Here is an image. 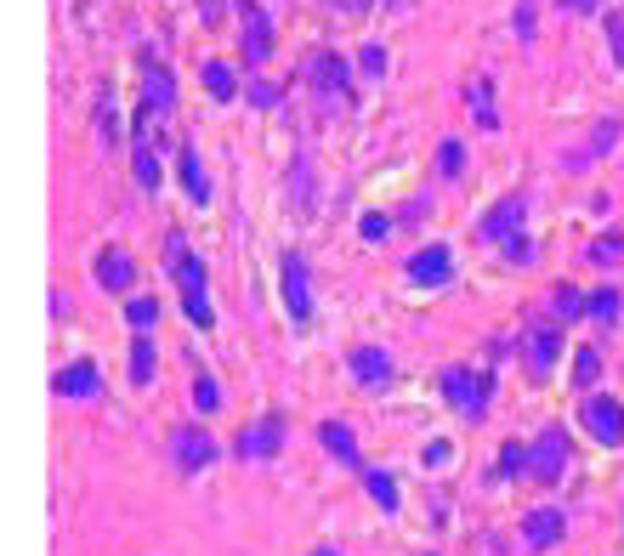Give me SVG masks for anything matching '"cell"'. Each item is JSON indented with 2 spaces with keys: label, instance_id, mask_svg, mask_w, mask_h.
Listing matches in <instances>:
<instances>
[{
  "label": "cell",
  "instance_id": "13",
  "mask_svg": "<svg viewBox=\"0 0 624 556\" xmlns=\"http://www.w3.org/2000/svg\"><path fill=\"white\" fill-rule=\"evenodd\" d=\"M522 539H528V551H545V545H556V539H562V511H551V505L528 511V522H522Z\"/></svg>",
  "mask_w": 624,
  "mask_h": 556
},
{
  "label": "cell",
  "instance_id": "36",
  "mask_svg": "<svg viewBox=\"0 0 624 556\" xmlns=\"http://www.w3.org/2000/svg\"><path fill=\"white\" fill-rule=\"evenodd\" d=\"M517 471H528V449H522V443H505L500 449V477H517Z\"/></svg>",
  "mask_w": 624,
  "mask_h": 556
},
{
  "label": "cell",
  "instance_id": "30",
  "mask_svg": "<svg viewBox=\"0 0 624 556\" xmlns=\"http://www.w3.org/2000/svg\"><path fill=\"white\" fill-rule=\"evenodd\" d=\"M131 165H137V182H142V188H159V159H154V148H148V142H137Z\"/></svg>",
  "mask_w": 624,
  "mask_h": 556
},
{
  "label": "cell",
  "instance_id": "23",
  "mask_svg": "<svg viewBox=\"0 0 624 556\" xmlns=\"http://www.w3.org/2000/svg\"><path fill=\"white\" fill-rule=\"evenodd\" d=\"M613 142H619V120H602V125H596V131H590V148H579V154H573L568 165H573V171H579V165H590V159L602 154V148H613Z\"/></svg>",
  "mask_w": 624,
  "mask_h": 556
},
{
  "label": "cell",
  "instance_id": "12",
  "mask_svg": "<svg viewBox=\"0 0 624 556\" xmlns=\"http://www.w3.org/2000/svg\"><path fill=\"white\" fill-rule=\"evenodd\" d=\"M556 352H562V335H556L551 324H539V330H528V375H534V381H551Z\"/></svg>",
  "mask_w": 624,
  "mask_h": 556
},
{
  "label": "cell",
  "instance_id": "7",
  "mask_svg": "<svg viewBox=\"0 0 624 556\" xmlns=\"http://www.w3.org/2000/svg\"><path fill=\"white\" fill-rule=\"evenodd\" d=\"M585 426H590V437H596V443L619 449V443H624V409H619V398H590L585 403Z\"/></svg>",
  "mask_w": 624,
  "mask_h": 556
},
{
  "label": "cell",
  "instance_id": "33",
  "mask_svg": "<svg viewBox=\"0 0 624 556\" xmlns=\"http://www.w3.org/2000/svg\"><path fill=\"white\" fill-rule=\"evenodd\" d=\"M437 171H443V176H460V171H466V148H460L454 137L437 148Z\"/></svg>",
  "mask_w": 624,
  "mask_h": 556
},
{
  "label": "cell",
  "instance_id": "15",
  "mask_svg": "<svg viewBox=\"0 0 624 556\" xmlns=\"http://www.w3.org/2000/svg\"><path fill=\"white\" fill-rule=\"evenodd\" d=\"M57 398H97V364H69V369H57Z\"/></svg>",
  "mask_w": 624,
  "mask_h": 556
},
{
  "label": "cell",
  "instance_id": "35",
  "mask_svg": "<svg viewBox=\"0 0 624 556\" xmlns=\"http://www.w3.org/2000/svg\"><path fill=\"white\" fill-rule=\"evenodd\" d=\"M596 375H602V358H596V352H579V358H573V386H590L596 381Z\"/></svg>",
  "mask_w": 624,
  "mask_h": 556
},
{
  "label": "cell",
  "instance_id": "28",
  "mask_svg": "<svg viewBox=\"0 0 624 556\" xmlns=\"http://www.w3.org/2000/svg\"><path fill=\"white\" fill-rule=\"evenodd\" d=\"M619 307H624V296H619V290H613V284H607V290H596V296H590V318H596V324H613V318H619Z\"/></svg>",
  "mask_w": 624,
  "mask_h": 556
},
{
  "label": "cell",
  "instance_id": "17",
  "mask_svg": "<svg viewBox=\"0 0 624 556\" xmlns=\"http://www.w3.org/2000/svg\"><path fill=\"white\" fill-rule=\"evenodd\" d=\"M97 278H103L108 290H131V284H137V261L125 256V250H108V256L97 261Z\"/></svg>",
  "mask_w": 624,
  "mask_h": 556
},
{
  "label": "cell",
  "instance_id": "42",
  "mask_svg": "<svg viewBox=\"0 0 624 556\" xmlns=\"http://www.w3.org/2000/svg\"><path fill=\"white\" fill-rule=\"evenodd\" d=\"M517 35H522V40H534V6H528V0L517 6Z\"/></svg>",
  "mask_w": 624,
  "mask_h": 556
},
{
  "label": "cell",
  "instance_id": "9",
  "mask_svg": "<svg viewBox=\"0 0 624 556\" xmlns=\"http://www.w3.org/2000/svg\"><path fill=\"white\" fill-rule=\"evenodd\" d=\"M278 443H284V420L267 415V420H256V426L239 432V460H273Z\"/></svg>",
  "mask_w": 624,
  "mask_h": 556
},
{
  "label": "cell",
  "instance_id": "38",
  "mask_svg": "<svg viewBox=\"0 0 624 556\" xmlns=\"http://www.w3.org/2000/svg\"><path fill=\"white\" fill-rule=\"evenodd\" d=\"M358 63H364L369 80H381V74H386V46H364V57H358Z\"/></svg>",
  "mask_w": 624,
  "mask_h": 556
},
{
  "label": "cell",
  "instance_id": "8",
  "mask_svg": "<svg viewBox=\"0 0 624 556\" xmlns=\"http://www.w3.org/2000/svg\"><path fill=\"white\" fill-rule=\"evenodd\" d=\"M284 307H290L295 324H307L312 318V290H307V256H284Z\"/></svg>",
  "mask_w": 624,
  "mask_h": 556
},
{
  "label": "cell",
  "instance_id": "11",
  "mask_svg": "<svg viewBox=\"0 0 624 556\" xmlns=\"http://www.w3.org/2000/svg\"><path fill=\"white\" fill-rule=\"evenodd\" d=\"M142 97H148V108H154V114H171V108H176V74L165 69L159 57H148V63H142Z\"/></svg>",
  "mask_w": 624,
  "mask_h": 556
},
{
  "label": "cell",
  "instance_id": "10",
  "mask_svg": "<svg viewBox=\"0 0 624 556\" xmlns=\"http://www.w3.org/2000/svg\"><path fill=\"white\" fill-rule=\"evenodd\" d=\"M352 381L364 386V392H381V386H392V358H386L381 347H352Z\"/></svg>",
  "mask_w": 624,
  "mask_h": 556
},
{
  "label": "cell",
  "instance_id": "18",
  "mask_svg": "<svg viewBox=\"0 0 624 556\" xmlns=\"http://www.w3.org/2000/svg\"><path fill=\"white\" fill-rule=\"evenodd\" d=\"M182 188H188L193 205H210V182H205V165H199V148H182Z\"/></svg>",
  "mask_w": 624,
  "mask_h": 556
},
{
  "label": "cell",
  "instance_id": "37",
  "mask_svg": "<svg viewBox=\"0 0 624 556\" xmlns=\"http://www.w3.org/2000/svg\"><path fill=\"white\" fill-rule=\"evenodd\" d=\"M358 233H364V239H386V233H392V216H381V210H364V216H358Z\"/></svg>",
  "mask_w": 624,
  "mask_h": 556
},
{
  "label": "cell",
  "instance_id": "3",
  "mask_svg": "<svg viewBox=\"0 0 624 556\" xmlns=\"http://www.w3.org/2000/svg\"><path fill=\"white\" fill-rule=\"evenodd\" d=\"M562 466H568V432H562V426H545V432L534 437V449H528V477H534V483H556Z\"/></svg>",
  "mask_w": 624,
  "mask_h": 556
},
{
  "label": "cell",
  "instance_id": "26",
  "mask_svg": "<svg viewBox=\"0 0 624 556\" xmlns=\"http://www.w3.org/2000/svg\"><path fill=\"white\" fill-rule=\"evenodd\" d=\"M171 267H176V284H182V296H188V290H205V261H199V256H176Z\"/></svg>",
  "mask_w": 624,
  "mask_h": 556
},
{
  "label": "cell",
  "instance_id": "21",
  "mask_svg": "<svg viewBox=\"0 0 624 556\" xmlns=\"http://www.w3.org/2000/svg\"><path fill=\"white\" fill-rule=\"evenodd\" d=\"M551 313L562 318V324H568V318H585V313H590V301L579 296L573 284H551Z\"/></svg>",
  "mask_w": 624,
  "mask_h": 556
},
{
  "label": "cell",
  "instance_id": "19",
  "mask_svg": "<svg viewBox=\"0 0 624 556\" xmlns=\"http://www.w3.org/2000/svg\"><path fill=\"white\" fill-rule=\"evenodd\" d=\"M154 335H137L131 341V386H154Z\"/></svg>",
  "mask_w": 624,
  "mask_h": 556
},
{
  "label": "cell",
  "instance_id": "32",
  "mask_svg": "<svg viewBox=\"0 0 624 556\" xmlns=\"http://www.w3.org/2000/svg\"><path fill=\"white\" fill-rule=\"evenodd\" d=\"M182 307H188V318L199 324V330H210V324H216V313H210V296H205V290H188V296H182Z\"/></svg>",
  "mask_w": 624,
  "mask_h": 556
},
{
  "label": "cell",
  "instance_id": "31",
  "mask_svg": "<svg viewBox=\"0 0 624 556\" xmlns=\"http://www.w3.org/2000/svg\"><path fill=\"white\" fill-rule=\"evenodd\" d=\"M193 403H199V415H216V409H222V386L210 381V375H199V381H193Z\"/></svg>",
  "mask_w": 624,
  "mask_h": 556
},
{
  "label": "cell",
  "instance_id": "39",
  "mask_svg": "<svg viewBox=\"0 0 624 556\" xmlns=\"http://www.w3.org/2000/svg\"><path fill=\"white\" fill-rule=\"evenodd\" d=\"M505 261H517V267H528V261H534V239H522V233H517V239L505 244Z\"/></svg>",
  "mask_w": 624,
  "mask_h": 556
},
{
  "label": "cell",
  "instance_id": "24",
  "mask_svg": "<svg viewBox=\"0 0 624 556\" xmlns=\"http://www.w3.org/2000/svg\"><path fill=\"white\" fill-rule=\"evenodd\" d=\"M205 91L216 97V103H227V97L239 91V80H233V69H227L222 57H210V63H205Z\"/></svg>",
  "mask_w": 624,
  "mask_h": 556
},
{
  "label": "cell",
  "instance_id": "45",
  "mask_svg": "<svg viewBox=\"0 0 624 556\" xmlns=\"http://www.w3.org/2000/svg\"><path fill=\"white\" fill-rule=\"evenodd\" d=\"M199 6H205V12H210V23H216V6H222V0H199Z\"/></svg>",
  "mask_w": 624,
  "mask_h": 556
},
{
  "label": "cell",
  "instance_id": "27",
  "mask_svg": "<svg viewBox=\"0 0 624 556\" xmlns=\"http://www.w3.org/2000/svg\"><path fill=\"white\" fill-rule=\"evenodd\" d=\"M125 324H131V330H154V324H159V301H148V296L125 301Z\"/></svg>",
  "mask_w": 624,
  "mask_h": 556
},
{
  "label": "cell",
  "instance_id": "4",
  "mask_svg": "<svg viewBox=\"0 0 624 556\" xmlns=\"http://www.w3.org/2000/svg\"><path fill=\"white\" fill-rule=\"evenodd\" d=\"M522 216H528V199H522V193H505L500 205H494L483 222H477V233H483L488 244H500V250H505V244L522 233Z\"/></svg>",
  "mask_w": 624,
  "mask_h": 556
},
{
  "label": "cell",
  "instance_id": "1",
  "mask_svg": "<svg viewBox=\"0 0 624 556\" xmlns=\"http://www.w3.org/2000/svg\"><path fill=\"white\" fill-rule=\"evenodd\" d=\"M307 86H312V97H318V108H324V114L347 108V57L312 52L307 57Z\"/></svg>",
  "mask_w": 624,
  "mask_h": 556
},
{
  "label": "cell",
  "instance_id": "16",
  "mask_svg": "<svg viewBox=\"0 0 624 556\" xmlns=\"http://www.w3.org/2000/svg\"><path fill=\"white\" fill-rule=\"evenodd\" d=\"M318 437H324V449H330L335 460H347V466L364 471V460H358V437H352L347 420H324V426H318Z\"/></svg>",
  "mask_w": 624,
  "mask_h": 556
},
{
  "label": "cell",
  "instance_id": "43",
  "mask_svg": "<svg viewBox=\"0 0 624 556\" xmlns=\"http://www.w3.org/2000/svg\"><path fill=\"white\" fill-rule=\"evenodd\" d=\"M449 443H443V437H437V443H426V460H432V466H443V460H449Z\"/></svg>",
  "mask_w": 624,
  "mask_h": 556
},
{
  "label": "cell",
  "instance_id": "2",
  "mask_svg": "<svg viewBox=\"0 0 624 556\" xmlns=\"http://www.w3.org/2000/svg\"><path fill=\"white\" fill-rule=\"evenodd\" d=\"M443 398L460 409V415H483L488 398H494V375H471V369H449L443 375Z\"/></svg>",
  "mask_w": 624,
  "mask_h": 556
},
{
  "label": "cell",
  "instance_id": "6",
  "mask_svg": "<svg viewBox=\"0 0 624 556\" xmlns=\"http://www.w3.org/2000/svg\"><path fill=\"white\" fill-rule=\"evenodd\" d=\"M273 57V18L256 0H244V69H261Z\"/></svg>",
  "mask_w": 624,
  "mask_h": 556
},
{
  "label": "cell",
  "instance_id": "40",
  "mask_svg": "<svg viewBox=\"0 0 624 556\" xmlns=\"http://www.w3.org/2000/svg\"><path fill=\"white\" fill-rule=\"evenodd\" d=\"M278 97H284V91H278L273 80H256V86H250V103H256V108H273Z\"/></svg>",
  "mask_w": 624,
  "mask_h": 556
},
{
  "label": "cell",
  "instance_id": "34",
  "mask_svg": "<svg viewBox=\"0 0 624 556\" xmlns=\"http://www.w3.org/2000/svg\"><path fill=\"white\" fill-rule=\"evenodd\" d=\"M607 46H613V63H619V74H624V12H607Z\"/></svg>",
  "mask_w": 624,
  "mask_h": 556
},
{
  "label": "cell",
  "instance_id": "5",
  "mask_svg": "<svg viewBox=\"0 0 624 556\" xmlns=\"http://www.w3.org/2000/svg\"><path fill=\"white\" fill-rule=\"evenodd\" d=\"M171 460H176V471H205L210 460H216V443H210L205 426H176V437H171Z\"/></svg>",
  "mask_w": 624,
  "mask_h": 556
},
{
  "label": "cell",
  "instance_id": "41",
  "mask_svg": "<svg viewBox=\"0 0 624 556\" xmlns=\"http://www.w3.org/2000/svg\"><path fill=\"white\" fill-rule=\"evenodd\" d=\"M324 6H335V12H347V18H364L375 0H324Z\"/></svg>",
  "mask_w": 624,
  "mask_h": 556
},
{
  "label": "cell",
  "instance_id": "20",
  "mask_svg": "<svg viewBox=\"0 0 624 556\" xmlns=\"http://www.w3.org/2000/svg\"><path fill=\"white\" fill-rule=\"evenodd\" d=\"M290 176H295V210H301V216H312V210H318V182H312V159L301 154Z\"/></svg>",
  "mask_w": 624,
  "mask_h": 556
},
{
  "label": "cell",
  "instance_id": "29",
  "mask_svg": "<svg viewBox=\"0 0 624 556\" xmlns=\"http://www.w3.org/2000/svg\"><path fill=\"white\" fill-rule=\"evenodd\" d=\"M364 488L381 500V511H398V483H392L386 471H364Z\"/></svg>",
  "mask_w": 624,
  "mask_h": 556
},
{
  "label": "cell",
  "instance_id": "14",
  "mask_svg": "<svg viewBox=\"0 0 624 556\" xmlns=\"http://www.w3.org/2000/svg\"><path fill=\"white\" fill-rule=\"evenodd\" d=\"M449 250H443V244H426V250H415V256H409V278H415V284H443V278H449Z\"/></svg>",
  "mask_w": 624,
  "mask_h": 556
},
{
  "label": "cell",
  "instance_id": "46",
  "mask_svg": "<svg viewBox=\"0 0 624 556\" xmlns=\"http://www.w3.org/2000/svg\"><path fill=\"white\" fill-rule=\"evenodd\" d=\"M312 556H335V551H312Z\"/></svg>",
  "mask_w": 624,
  "mask_h": 556
},
{
  "label": "cell",
  "instance_id": "22",
  "mask_svg": "<svg viewBox=\"0 0 624 556\" xmlns=\"http://www.w3.org/2000/svg\"><path fill=\"white\" fill-rule=\"evenodd\" d=\"M471 108H477L483 131H500V108H494V86L488 80H471Z\"/></svg>",
  "mask_w": 624,
  "mask_h": 556
},
{
  "label": "cell",
  "instance_id": "25",
  "mask_svg": "<svg viewBox=\"0 0 624 556\" xmlns=\"http://www.w3.org/2000/svg\"><path fill=\"white\" fill-rule=\"evenodd\" d=\"M585 261H596V267H613V261H624V233H602V239H590Z\"/></svg>",
  "mask_w": 624,
  "mask_h": 556
},
{
  "label": "cell",
  "instance_id": "44",
  "mask_svg": "<svg viewBox=\"0 0 624 556\" xmlns=\"http://www.w3.org/2000/svg\"><path fill=\"white\" fill-rule=\"evenodd\" d=\"M562 6H568V12H596L602 0H562Z\"/></svg>",
  "mask_w": 624,
  "mask_h": 556
}]
</instances>
